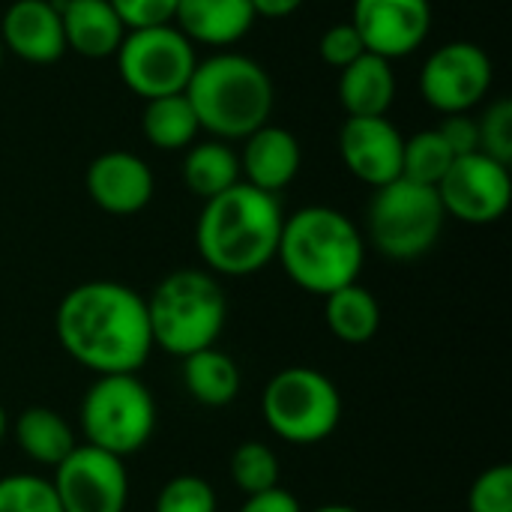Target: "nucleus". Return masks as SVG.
Here are the masks:
<instances>
[{"instance_id":"f257e3e1","label":"nucleus","mask_w":512,"mask_h":512,"mask_svg":"<svg viewBox=\"0 0 512 512\" xmlns=\"http://www.w3.org/2000/svg\"><path fill=\"white\" fill-rule=\"evenodd\" d=\"M63 351L93 375H138L153 351L147 300L108 279L75 285L54 312Z\"/></svg>"},{"instance_id":"f03ea898","label":"nucleus","mask_w":512,"mask_h":512,"mask_svg":"<svg viewBox=\"0 0 512 512\" xmlns=\"http://www.w3.org/2000/svg\"><path fill=\"white\" fill-rule=\"evenodd\" d=\"M282 222L285 216L276 195L240 180L204 201L195 225V246L213 276L243 279L276 261Z\"/></svg>"},{"instance_id":"7ed1b4c3","label":"nucleus","mask_w":512,"mask_h":512,"mask_svg":"<svg viewBox=\"0 0 512 512\" xmlns=\"http://www.w3.org/2000/svg\"><path fill=\"white\" fill-rule=\"evenodd\" d=\"M276 261L297 288L327 297L357 282L366 261V237L333 207H303L282 222Z\"/></svg>"},{"instance_id":"20e7f679","label":"nucleus","mask_w":512,"mask_h":512,"mask_svg":"<svg viewBox=\"0 0 512 512\" xmlns=\"http://www.w3.org/2000/svg\"><path fill=\"white\" fill-rule=\"evenodd\" d=\"M186 99L192 102L201 129L219 141H243L270 123L276 93L258 60L222 51L198 60L186 84Z\"/></svg>"},{"instance_id":"39448f33","label":"nucleus","mask_w":512,"mask_h":512,"mask_svg":"<svg viewBox=\"0 0 512 512\" xmlns=\"http://www.w3.org/2000/svg\"><path fill=\"white\" fill-rule=\"evenodd\" d=\"M144 300L153 348L171 357L183 360L195 351L213 348L225 330L228 300L210 270H174Z\"/></svg>"},{"instance_id":"423d86ee","label":"nucleus","mask_w":512,"mask_h":512,"mask_svg":"<svg viewBox=\"0 0 512 512\" xmlns=\"http://www.w3.org/2000/svg\"><path fill=\"white\" fill-rule=\"evenodd\" d=\"M261 417L285 444L312 447L327 441L342 423L339 387L312 366L276 372L261 393Z\"/></svg>"},{"instance_id":"0eeeda50","label":"nucleus","mask_w":512,"mask_h":512,"mask_svg":"<svg viewBox=\"0 0 512 512\" xmlns=\"http://www.w3.org/2000/svg\"><path fill=\"white\" fill-rule=\"evenodd\" d=\"M84 444L117 459L144 450L156 432V399L138 375H96L81 408Z\"/></svg>"},{"instance_id":"6e6552de","label":"nucleus","mask_w":512,"mask_h":512,"mask_svg":"<svg viewBox=\"0 0 512 512\" xmlns=\"http://www.w3.org/2000/svg\"><path fill=\"white\" fill-rule=\"evenodd\" d=\"M444 222L447 213L438 189L405 177L375 189L366 210L372 246L393 261L423 258L438 243Z\"/></svg>"},{"instance_id":"1a4fd4ad","label":"nucleus","mask_w":512,"mask_h":512,"mask_svg":"<svg viewBox=\"0 0 512 512\" xmlns=\"http://www.w3.org/2000/svg\"><path fill=\"white\" fill-rule=\"evenodd\" d=\"M114 57L123 84L144 102L186 93V84L198 66L195 45L174 24L126 30Z\"/></svg>"},{"instance_id":"9d476101","label":"nucleus","mask_w":512,"mask_h":512,"mask_svg":"<svg viewBox=\"0 0 512 512\" xmlns=\"http://www.w3.org/2000/svg\"><path fill=\"white\" fill-rule=\"evenodd\" d=\"M54 495L63 512H123L129 501V471L123 459L78 444L54 468Z\"/></svg>"},{"instance_id":"9b49d317","label":"nucleus","mask_w":512,"mask_h":512,"mask_svg":"<svg viewBox=\"0 0 512 512\" xmlns=\"http://www.w3.org/2000/svg\"><path fill=\"white\" fill-rule=\"evenodd\" d=\"M438 198L447 216L468 225H492L510 210V165H501L480 150L456 156L438 183Z\"/></svg>"},{"instance_id":"f8f14e48","label":"nucleus","mask_w":512,"mask_h":512,"mask_svg":"<svg viewBox=\"0 0 512 512\" xmlns=\"http://www.w3.org/2000/svg\"><path fill=\"white\" fill-rule=\"evenodd\" d=\"M495 78L489 54L477 42H447L429 54L420 72L423 99L441 114H468Z\"/></svg>"},{"instance_id":"ddd939ff","label":"nucleus","mask_w":512,"mask_h":512,"mask_svg":"<svg viewBox=\"0 0 512 512\" xmlns=\"http://www.w3.org/2000/svg\"><path fill=\"white\" fill-rule=\"evenodd\" d=\"M351 24L369 54L399 60L414 54L432 27L429 0H354Z\"/></svg>"},{"instance_id":"4468645a","label":"nucleus","mask_w":512,"mask_h":512,"mask_svg":"<svg viewBox=\"0 0 512 512\" xmlns=\"http://www.w3.org/2000/svg\"><path fill=\"white\" fill-rule=\"evenodd\" d=\"M405 135L387 117H348L339 129V156L366 186L381 189L402 177Z\"/></svg>"},{"instance_id":"2eb2a0df","label":"nucleus","mask_w":512,"mask_h":512,"mask_svg":"<svg viewBox=\"0 0 512 512\" xmlns=\"http://www.w3.org/2000/svg\"><path fill=\"white\" fill-rule=\"evenodd\" d=\"M156 180L150 165L129 150H108L87 168V192L93 204L111 216H135L153 198Z\"/></svg>"},{"instance_id":"dca6fc26","label":"nucleus","mask_w":512,"mask_h":512,"mask_svg":"<svg viewBox=\"0 0 512 512\" xmlns=\"http://www.w3.org/2000/svg\"><path fill=\"white\" fill-rule=\"evenodd\" d=\"M0 42L27 63H54L66 54L60 6L51 0H15L0 21Z\"/></svg>"},{"instance_id":"f3484780","label":"nucleus","mask_w":512,"mask_h":512,"mask_svg":"<svg viewBox=\"0 0 512 512\" xmlns=\"http://www.w3.org/2000/svg\"><path fill=\"white\" fill-rule=\"evenodd\" d=\"M243 141H246L243 153H240L243 183L276 195L279 189H285L297 177L300 162H303V150H300V141L291 129L264 123L261 129H255Z\"/></svg>"},{"instance_id":"a211bd4d","label":"nucleus","mask_w":512,"mask_h":512,"mask_svg":"<svg viewBox=\"0 0 512 512\" xmlns=\"http://www.w3.org/2000/svg\"><path fill=\"white\" fill-rule=\"evenodd\" d=\"M255 18L249 0H177L174 27L192 45H234L252 30Z\"/></svg>"},{"instance_id":"6ab92c4d","label":"nucleus","mask_w":512,"mask_h":512,"mask_svg":"<svg viewBox=\"0 0 512 512\" xmlns=\"http://www.w3.org/2000/svg\"><path fill=\"white\" fill-rule=\"evenodd\" d=\"M57 6L66 36V51L72 48L75 54L90 60L117 54L126 27L108 0H63Z\"/></svg>"},{"instance_id":"aec40b11","label":"nucleus","mask_w":512,"mask_h":512,"mask_svg":"<svg viewBox=\"0 0 512 512\" xmlns=\"http://www.w3.org/2000/svg\"><path fill=\"white\" fill-rule=\"evenodd\" d=\"M339 102L348 117H387L396 102L393 63L378 54H363L339 69Z\"/></svg>"},{"instance_id":"412c9836","label":"nucleus","mask_w":512,"mask_h":512,"mask_svg":"<svg viewBox=\"0 0 512 512\" xmlns=\"http://www.w3.org/2000/svg\"><path fill=\"white\" fill-rule=\"evenodd\" d=\"M12 435H15V444L18 450L36 462V465H48V468H57L75 447V432L72 426L66 423L63 414H57L54 408H24L18 417H15V426H12Z\"/></svg>"},{"instance_id":"4be33fe9","label":"nucleus","mask_w":512,"mask_h":512,"mask_svg":"<svg viewBox=\"0 0 512 512\" xmlns=\"http://www.w3.org/2000/svg\"><path fill=\"white\" fill-rule=\"evenodd\" d=\"M183 387L204 408H225L240 396V369L225 351L204 348L183 357Z\"/></svg>"},{"instance_id":"5701e85b","label":"nucleus","mask_w":512,"mask_h":512,"mask_svg":"<svg viewBox=\"0 0 512 512\" xmlns=\"http://www.w3.org/2000/svg\"><path fill=\"white\" fill-rule=\"evenodd\" d=\"M324 318L330 333L345 345H366L381 327V306L369 288L351 282L324 297Z\"/></svg>"},{"instance_id":"b1692460","label":"nucleus","mask_w":512,"mask_h":512,"mask_svg":"<svg viewBox=\"0 0 512 512\" xmlns=\"http://www.w3.org/2000/svg\"><path fill=\"white\" fill-rule=\"evenodd\" d=\"M183 180L192 195H198L201 201H210L243 180L240 156L225 141L192 144L183 162Z\"/></svg>"},{"instance_id":"393cba45","label":"nucleus","mask_w":512,"mask_h":512,"mask_svg":"<svg viewBox=\"0 0 512 512\" xmlns=\"http://www.w3.org/2000/svg\"><path fill=\"white\" fill-rule=\"evenodd\" d=\"M141 132L159 150H183V147L195 144L201 126H198L195 108L186 99V93H174V96L150 99L144 105Z\"/></svg>"},{"instance_id":"a878e982","label":"nucleus","mask_w":512,"mask_h":512,"mask_svg":"<svg viewBox=\"0 0 512 512\" xmlns=\"http://www.w3.org/2000/svg\"><path fill=\"white\" fill-rule=\"evenodd\" d=\"M453 150L444 144L438 129H423L411 138H405V153H402V177L438 189L444 174L453 165Z\"/></svg>"},{"instance_id":"bb28decb","label":"nucleus","mask_w":512,"mask_h":512,"mask_svg":"<svg viewBox=\"0 0 512 512\" xmlns=\"http://www.w3.org/2000/svg\"><path fill=\"white\" fill-rule=\"evenodd\" d=\"M228 471H231L234 486L246 498L249 495H261V492L279 486V456L273 453V447H267L261 441H243L231 453Z\"/></svg>"},{"instance_id":"cd10ccee","label":"nucleus","mask_w":512,"mask_h":512,"mask_svg":"<svg viewBox=\"0 0 512 512\" xmlns=\"http://www.w3.org/2000/svg\"><path fill=\"white\" fill-rule=\"evenodd\" d=\"M0 512H63L51 480L36 474L0 477Z\"/></svg>"},{"instance_id":"c85d7f7f","label":"nucleus","mask_w":512,"mask_h":512,"mask_svg":"<svg viewBox=\"0 0 512 512\" xmlns=\"http://www.w3.org/2000/svg\"><path fill=\"white\" fill-rule=\"evenodd\" d=\"M153 512H216V492L204 477L180 474L159 489Z\"/></svg>"},{"instance_id":"c756f323","label":"nucleus","mask_w":512,"mask_h":512,"mask_svg":"<svg viewBox=\"0 0 512 512\" xmlns=\"http://www.w3.org/2000/svg\"><path fill=\"white\" fill-rule=\"evenodd\" d=\"M480 129V153L492 156L501 165L512 162V102L498 99L486 108V114L477 120Z\"/></svg>"},{"instance_id":"7c9ffc66","label":"nucleus","mask_w":512,"mask_h":512,"mask_svg":"<svg viewBox=\"0 0 512 512\" xmlns=\"http://www.w3.org/2000/svg\"><path fill=\"white\" fill-rule=\"evenodd\" d=\"M471 512H512V468L495 465L483 471L468 495Z\"/></svg>"},{"instance_id":"2f4dec72","label":"nucleus","mask_w":512,"mask_h":512,"mask_svg":"<svg viewBox=\"0 0 512 512\" xmlns=\"http://www.w3.org/2000/svg\"><path fill=\"white\" fill-rule=\"evenodd\" d=\"M318 54L324 57V63H330L336 69H345L357 57L366 54V45H363L357 27L351 21H342V24H333V27L324 30V36L318 42Z\"/></svg>"},{"instance_id":"473e14b6","label":"nucleus","mask_w":512,"mask_h":512,"mask_svg":"<svg viewBox=\"0 0 512 512\" xmlns=\"http://www.w3.org/2000/svg\"><path fill=\"white\" fill-rule=\"evenodd\" d=\"M108 3L120 15L126 30L174 24V12H177V0H108Z\"/></svg>"},{"instance_id":"72a5a7b5","label":"nucleus","mask_w":512,"mask_h":512,"mask_svg":"<svg viewBox=\"0 0 512 512\" xmlns=\"http://www.w3.org/2000/svg\"><path fill=\"white\" fill-rule=\"evenodd\" d=\"M438 135L453 150V156H468L480 150V129L477 120L468 114H447V120L438 126Z\"/></svg>"},{"instance_id":"f704fd0d","label":"nucleus","mask_w":512,"mask_h":512,"mask_svg":"<svg viewBox=\"0 0 512 512\" xmlns=\"http://www.w3.org/2000/svg\"><path fill=\"white\" fill-rule=\"evenodd\" d=\"M240 512H303V507L291 492L276 486V489H267L261 495H249Z\"/></svg>"},{"instance_id":"c9c22d12","label":"nucleus","mask_w":512,"mask_h":512,"mask_svg":"<svg viewBox=\"0 0 512 512\" xmlns=\"http://www.w3.org/2000/svg\"><path fill=\"white\" fill-rule=\"evenodd\" d=\"M249 3L255 15H264V18H288L303 6V0H249Z\"/></svg>"},{"instance_id":"e433bc0d","label":"nucleus","mask_w":512,"mask_h":512,"mask_svg":"<svg viewBox=\"0 0 512 512\" xmlns=\"http://www.w3.org/2000/svg\"><path fill=\"white\" fill-rule=\"evenodd\" d=\"M312 512H360L354 510V507H348V504H324V507H318V510Z\"/></svg>"},{"instance_id":"4c0bfd02","label":"nucleus","mask_w":512,"mask_h":512,"mask_svg":"<svg viewBox=\"0 0 512 512\" xmlns=\"http://www.w3.org/2000/svg\"><path fill=\"white\" fill-rule=\"evenodd\" d=\"M6 432H9V414H6V408L0 405V444H3V438H6Z\"/></svg>"},{"instance_id":"58836bf2","label":"nucleus","mask_w":512,"mask_h":512,"mask_svg":"<svg viewBox=\"0 0 512 512\" xmlns=\"http://www.w3.org/2000/svg\"><path fill=\"white\" fill-rule=\"evenodd\" d=\"M3 54H6V48H3V42H0V66H3Z\"/></svg>"},{"instance_id":"ea45409f","label":"nucleus","mask_w":512,"mask_h":512,"mask_svg":"<svg viewBox=\"0 0 512 512\" xmlns=\"http://www.w3.org/2000/svg\"><path fill=\"white\" fill-rule=\"evenodd\" d=\"M51 3H63V0H51Z\"/></svg>"}]
</instances>
